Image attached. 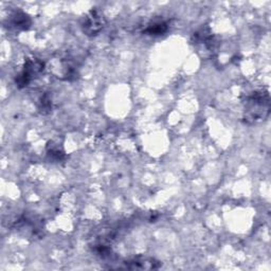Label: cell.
Masks as SVG:
<instances>
[{
    "label": "cell",
    "mask_w": 271,
    "mask_h": 271,
    "mask_svg": "<svg viewBox=\"0 0 271 271\" xmlns=\"http://www.w3.org/2000/svg\"><path fill=\"white\" fill-rule=\"evenodd\" d=\"M44 64L40 62L39 60H29L27 62V65L24 69V71L22 72V74L19 75L18 78V84L23 85V86H27V84L31 81L32 76L34 74H37L38 72H40L44 68Z\"/></svg>",
    "instance_id": "obj_1"
},
{
    "label": "cell",
    "mask_w": 271,
    "mask_h": 271,
    "mask_svg": "<svg viewBox=\"0 0 271 271\" xmlns=\"http://www.w3.org/2000/svg\"><path fill=\"white\" fill-rule=\"evenodd\" d=\"M103 25H104L103 16L99 15L95 12H92L84 25V31L86 33H88V35H94L95 33H98V32L102 30Z\"/></svg>",
    "instance_id": "obj_2"
},
{
    "label": "cell",
    "mask_w": 271,
    "mask_h": 271,
    "mask_svg": "<svg viewBox=\"0 0 271 271\" xmlns=\"http://www.w3.org/2000/svg\"><path fill=\"white\" fill-rule=\"evenodd\" d=\"M166 29H168L166 25L163 22H160V23H155L152 26H150L147 32L150 34H161L166 31Z\"/></svg>",
    "instance_id": "obj_3"
}]
</instances>
